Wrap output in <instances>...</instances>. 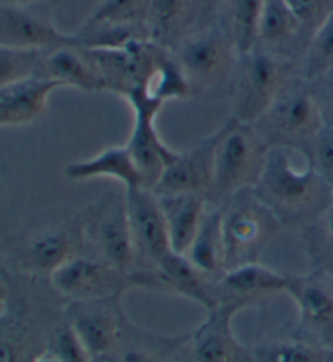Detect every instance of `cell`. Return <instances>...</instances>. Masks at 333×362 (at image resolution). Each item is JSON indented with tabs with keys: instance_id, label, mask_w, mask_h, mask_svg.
Listing matches in <instances>:
<instances>
[{
	"instance_id": "cell-1",
	"label": "cell",
	"mask_w": 333,
	"mask_h": 362,
	"mask_svg": "<svg viewBox=\"0 0 333 362\" xmlns=\"http://www.w3.org/2000/svg\"><path fill=\"white\" fill-rule=\"evenodd\" d=\"M0 267L10 284L8 305L0 314V362H33L62 323L67 299L49 279Z\"/></svg>"
},
{
	"instance_id": "cell-2",
	"label": "cell",
	"mask_w": 333,
	"mask_h": 362,
	"mask_svg": "<svg viewBox=\"0 0 333 362\" xmlns=\"http://www.w3.org/2000/svg\"><path fill=\"white\" fill-rule=\"evenodd\" d=\"M299 155L288 148H269L252 187L255 197L270 208L283 228H303L332 206L333 189L309 160L298 164Z\"/></svg>"
},
{
	"instance_id": "cell-3",
	"label": "cell",
	"mask_w": 333,
	"mask_h": 362,
	"mask_svg": "<svg viewBox=\"0 0 333 362\" xmlns=\"http://www.w3.org/2000/svg\"><path fill=\"white\" fill-rule=\"evenodd\" d=\"M171 51L187 81L190 96L228 95L239 49L225 20L218 18L205 28L190 31Z\"/></svg>"
},
{
	"instance_id": "cell-4",
	"label": "cell",
	"mask_w": 333,
	"mask_h": 362,
	"mask_svg": "<svg viewBox=\"0 0 333 362\" xmlns=\"http://www.w3.org/2000/svg\"><path fill=\"white\" fill-rule=\"evenodd\" d=\"M269 146L252 124L229 117L218 129L213 184L205 200L223 208L241 192L252 189L264 168Z\"/></svg>"
},
{
	"instance_id": "cell-5",
	"label": "cell",
	"mask_w": 333,
	"mask_h": 362,
	"mask_svg": "<svg viewBox=\"0 0 333 362\" xmlns=\"http://www.w3.org/2000/svg\"><path fill=\"white\" fill-rule=\"evenodd\" d=\"M252 125L269 148H288L309 160L310 146L325 122L310 95L309 83L296 74Z\"/></svg>"
},
{
	"instance_id": "cell-6",
	"label": "cell",
	"mask_w": 333,
	"mask_h": 362,
	"mask_svg": "<svg viewBox=\"0 0 333 362\" xmlns=\"http://www.w3.org/2000/svg\"><path fill=\"white\" fill-rule=\"evenodd\" d=\"M298 72V64L273 56L259 47L239 52L228 95L231 119L254 124L275 100L286 81Z\"/></svg>"
},
{
	"instance_id": "cell-7",
	"label": "cell",
	"mask_w": 333,
	"mask_h": 362,
	"mask_svg": "<svg viewBox=\"0 0 333 362\" xmlns=\"http://www.w3.org/2000/svg\"><path fill=\"white\" fill-rule=\"evenodd\" d=\"M283 226L252 189L233 197L223 206V267L226 270L259 262Z\"/></svg>"
},
{
	"instance_id": "cell-8",
	"label": "cell",
	"mask_w": 333,
	"mask_h": 362,
	"mask_svg": "<svg viewBox=\"0 0 333 362\" xmlns=\"http://www.w3.org/2000/svg\"><path fill=\"white\" fill-rule=\"evenodd\" d=\"M86 244L81 213L74 219H57L33 229L10 255L0 262L8 270L49 279L54 272L80 255Z\"/></svg>"
},
{
	"instance_id": "cell-9",
	"label": "cell",
	"mask_w": 333,
	"mask_h": 362,
	"mask_svg": "<svg viewBox=\"0 0 333 362\" xmlns=\"http://www.w3.org/2000/svg\"><path fill=\"white\" fill-rule=\"evenodd\" d=\"M85 240L98 252V259L121 272H134V247L130 238L125 194H109L81 213Z\"/></svg>"
},
{
	"instance_id": "cell-10",
	"label": "cell",
	"mask_w": 333,
	"mask_h": 362,
	"mask_svg": "<svg viewBox=\"0 0 333 362\" xmlns=\"http://www.w3.org/2000/svg\"><path fill=\"white\" fill-rule=\"evenodd\" d=\"M124 194L134 247V272L153 273L171 252L160 200L150 189L124 190Z\"/></svg>"
},
{
	"instance_id": "cell-11",
	"label": "cell",
	"mask_w": 333,
	"mask_h": 362,
	"mask_svg": "<svg viewBox=\"0 0 333 362\" xmlns=\"http://www.w3.org/2000/svg\"><path fill=\"white\" fill-rule=\"evenodd\" d=\"M51 286L67 300H98L122 298L139 288L132 273L121 272L101 259L76 255L49 278Z\"/></svg>"
},
{
	"instance_id": "cell-12",
	"label": "cell",
	"mask_w": 333,
	"mask_h": 362,
	"mask_svg": "<svg viewBox=\"0 0 333 362\" xmlns=\"http://www.w3.org/2000/svg\"><path fill=\"white\" fill-rule=\"evenodd\" d=\"M124 101L127 103L134 114L132 130H130L125 145H127L139 171L144 175L146 189L153 190L165 169L177 160L181 151L168 146L158 134L156 116L160 114L161 106L146 101L139 95L125 96Z\"/></svg>"
},
{
	"instance_id": "cell-13",
	"label": "cell",
	"mask_w": 333,
	"mask_h": 362,
	"mask_svg": "<svg viewBox=\"0 0 333 362\" xmlns=\"http://www.w3.org/2000/svg\"><path fill=\"white\" fill-rule=\"evenodd\" d=\"M65 320L72 325L93 359L112 354L122 344L125 317L121 298L67 300Z\"/></svg>"
},
{
	"instance_id": "cell-14",
	"label": "cell",
	"mask_w": 333,
	"mask_h": 362,
	"mask_svg": "<svg viewBox=\"0 0 333 362\" xmlns=\"http://www.w3.org/2000/svg\"><path fill=\"white\" fill-rule=\"evenodd\" d=\"M42 8V5H21L0 0V46L40 51L78 46L75 33L59 30Z\"/></svg>"
},
{
	"instance_id": "cell-15",
	"label": "cell",
	"mask_w": 333,
	"mask_h": 362,
	"mask_svg": "<svg viewBox=\"0 0 333 362\" xmlns=\"http://www.w3.org/2000/svg\"><path fill=\"white\" fill-rule=\"evenodd\" d=\"M286 294L298 307L299 332L315 343H333V279L310 272L309 275L289 276Z\"/></svg>"
},
{
	"instance_id": "cell-16",
	"label": "cell",
	"mask_w": 333,
	"mask_h": 362,
	"mask_svg": "<svg viewBox=\"0 0 333 362\" xmlns=\"http://www.w3.org/2000/svg\"><path fill=\"white\" fill-rule=\"evenodd\" d=\"M241 309L234 303H220L216 309L206 312L205 320L190 338L194 362H252L250 349L233 330V319Z\"/></svg>"
},
{
	"instance_id": "cell-17",
	"label": "cell",
	"mask_w": 333,
	"mask_h": 362,
	"mask_svg": "<svg viewBox=\"0 0 333 362\" xmlns=\"http://www.w3.org/2000/svg\"><path fill=\"white\" fill-rule=\"evenodd\" d=\"M218 130L199 140L192 148L179 153L177 160L165 169L153 187L156 195L195 194L206 197L213 184Z\"/></svg>"
},
{
	"instance_id": "cell-18",
	"label": "cell",
	"mask_w": 333,
	"mask_h": 362,
	"mask_svg": "<svg viewBox=\"0 0 333 362\" xmlns=\"http://www.w3.org/2000/svg\"><path fill=\"white\" fill-rule=\"evenodd\" d=\"M254 46L276 57L301 62L309 42L286 0H264L255 26Z\"/></svg>"
},
{
	"instance_id": "cell-19",
	"label": "cell",
	"mask_w": 333,
	"mask_h": 362,
	"mask_svg": "<svg viewBox=\"0 0 333 362\" xmlns=\"http://www.w3.org/2000/svg\"><path fill=\"white\" fill-rule=\"evenodd\" d=\"M145 279L148 289L182 296L200 304L206 312L216 309L220 304L215 289L216 279L206 276L187 257L173 250L161 260L155 272L145 273Z\"/></svg>"
},
{
	"instance_id": "cell-20",
	"label": "cell",
	"mask_w": 333,
	"mask_h": 362,
	"mask_svg": "<svg viewBox=\"0 0 333 362\" xmlns=\"http://www.w3.org/2000/svg\"><path fill=\"white\" fill-rule=\"evenodd\" d=\"M288 286V275H281L259 262L223 272L215 281L218 300L234 303L243 309L271 294L286 293Z\"/></svg>"
},
{
	"instance_id": "cell-21",
	"label": "cell",
	"mask_w": 333,
	"mask_h": 362,
	"mask_svg": "<svg viewBox=\"0 0 333 362\" xmlns=\"http://www.w3.org/2000/svg\"><path fill=\"white\" fill-rule=\"evenodd\" d=\"M37 78L56 81L62 88H75L88 95L106 91L105 81L95 65L78 46H64L45 51Z\"/></svg>"
},
{
	"instance_id": "cell-22",
	"label": "cell",
	"mask_w": 333,
	"mask_h": 362,
	"mask_svg": "<svg viewBox=\"0 0 333 362\" xmlns=\"http://www.w3.org/2000/svg\"><path fill=\"white\" fill-rule=\"evenodd\" d=\"M64 175L72 182L107 177L117 180L124 190L146 189L144 175L136 168L127 145L109 146L88 160L69 163L64 168Z\"/></svg>"
},
{
	"instance_id": "cell-23",
	"label": "cell",
	"mask_w": 333,
	"mask_h": 362,
	"mask_svg": "<svg viewBox=\"0 0 333 362\" xmlns=\"http://www.w3.org/2000/svg\"><path fill=\"white\" fill-rule=\"evenodd\" d=\"M62 88L56 81L30 78L0 88V127H16L35 122L45 114L54 91Z\"/></svg>"
},
{
	"instance_id": "cell-24",
	"label": "cell",
	"mask_w": 333,
	"mask_h": 362,
	"mask_svg": "<svg viewBox=\"0 0 333 362\" xmlns=\"http://www.w3.org/2000/svg\"><path fill=\"white\" fill-rule=\"evenodd\" d=\"M166 219L169 244L176 254H185L197 234L206 210L205 197L195 194L158 195Z\"/></svg>"
},
{
	"instance_id": "cell-25",
	"label": "cell",
	"mask_w": 333,
	"mask_h": 362,
	"mask_svg": "<svg viewBox=\"0 0 333 362\" xmlns=\"http://www.w3.org/2000/svg\"><path fill=\"white\" fill-rule=\"evenodd\" d=\"M195 0H151L146 28L150 40L173 49L192 30Z\"/></svg>"
},
{
	"instance_id": "cell-26",
	"label": "cell",
	"mask_w": 333,
	"mask_h": 362,
	"mask_svg": "<svg viewBox=\"0 0 333 362\" xmlns=\"http://www.w3.org/2000/svg\"><path fill=\"white\" fill-rule=\"evenodd\" d=\"M223 208L206 203V210L201 218L197 234L185 252V257L206 276L216 279L223 275V233H221Z\"/></svg>"
},
{
	"instance_id": "cell-27",
	"label": "cell",
	"mask_w": 333,
	"mask_h": 362,
	"mask_svg": "<svg viewBox=\"0 0 333 362\" xmlns=\"http://www.w3.org/2000/svg\"><path fill=\"white\" fill-rule=\"evenodd\" d=\"M301 240L312 272L333 279V206L301 228Z\"/></svg>"
},
{
	"instance_id": "cell-28",
	"label": "cell",
	"mask_w": 333,
	"mask_h": 362,
	"mask_svg": "<svg viewBox=\"0 0 333 362\" xmlns=\"http://www.w3.org/2000/svg\"><path fill=\"white\" fill-rule=\"evenodd\" d=\"M252 362H329V353L317 343L304 339L271 341L250 349Z\"/></svg>"
},
{
	"instance_id": "cell-29",
	"label": "cell",
	"mask_w": 333,
	"mask_h": 362,
	"mask_svg": "<svg viewBox=\"0 0 333 362\" xmlns=\"http://www.w3.org/2000/svg\"><path fill=\"white\" fill-rule=\"evenodd\" d=\"M264 0H225L220 18L231 30L239 52L249 51L255 41V26Z\"/></svg>"
},
{
	"instance_id": "cell-30",
	"label": "cell",
	"mask_w": 333,
	"mask_h": 362,
	"mask_svg": "<svg viewBox=\"0 0 333 362\" xmlns=\"http://www.w3.org/2000/svg\"><path fill=\"white\" fill-rule=\"evenodd\" d=\"M330 70H333V12L315 33L304 57L298 64V72L308 83Z\"/></svg>"
},
{
	"instance_id": "cell-31",
	"label": "cell",
	"mask_w": 333,
	"mask_h": 362,
	"mask_svg": "<svg viewBox=\"0 0 333 362\" xmlns=\"http://www.w3.org/2000/svg\"><path fill=\"white\" fill-rule=\"evenodd\" d=\"M151 0H101L85 23L146 26Z\"/></svg>"
},
{
	"instance_id": "cell-32",
	"label": "cell",
	"mask_w": 333,
	"mask_h": 362,
	"mask_svg": "<svg viewBox=\"0 0 333 362\" xmlns=\"http://www.w3.org/2000/svg\"><path fill=\"white\" fill-rule=\"evenodd\" d=\"M45 51L0 46V88L37 76Z\"/></svg>"
},
{
	"instance_id": "cell-33",
	"label": "cell",
	"mask_w": 333,
	"mask_h": 362,
	"mask_svg": "<svg viewBox=\"0 0 333 362\" xmlns=\"http://www.w3.org/2000/svg\"><path fill=\"white\" fill-rule=\"evenodd\" d=\"M47 349L56 356L61 362H93V356L81 341L78 334L72 328V325L64 320L56 328V332L51 337V341L47 344Z\"/></svg>"
},
{
	"instance_id": "cell-34",
	"label": "cell",
	"mask_w": 333,
	"mask_h": 362,
	"mask_svg": "<svg viewBox=\"0 0 333 362\" xmlns=\"http://www.w3.org/2000/svg\"><path fill=\"white\" fill-rule=\"evenodd\" d=\"M286 4L301 23L309 44L333 12V0H286Z\"/></svg>"
},
{
	"instance_id": "cell-35",
	"label": "cell",
	"mask_w": 333,
	"mask_h": 362,
	"mask_svg": "<svg viewBox=\"0 0 333 362\" xmlns=\"http://www.w3.org/2000/svg\"><path fill=\"white\" fill-rule=\"evenodd\" d=\"M309 163L333 189V125H324L309 151Z\"/></svg>"
},
{
	"instance_id": "cell-36",
	"label": "cell",
	"mask_w": 333,
	"mask_h": 362,
	"mask_svg": "<svg viewBox=\"0 0 333 362\" xmlns=\"http://www.w3.org/2000/svg\"><path fill=\"white\" fill-rule=\"evenodd\" d=\"M309 91L317 103L325 125H333V70L309 81Z\"/></svg>"
},
{
	"instance_id": "cell-37",
	"label": "cell",
	"mask_w": 333,
	"mask_h": 362,
	"mask_svg": "<svg viewBox=\"0 0 333 362\" xmlns=\"http://www.w3.org/2000/svg\"><path fill=\"white\" fill-rule=\"evenodd\" d=\"M225 0H195V10L192 18V30L205 28L220 18ZM189 35V33H187Z\"/></svg>"
},
{
	"instance_id": "cell-38",
	"label": "cell",
	"mask_w": 333,
	"mask_h": 362,
	"mask_svg": "<svg viewBox=\"0 0 333 362\" xmlns=\"http://www.w3.org/2000/svg\"><path fill=\"white\" fill-rule=\"evenodd\" d=\"M119 362H166L160 356L144 348H129L119 358Z\"/></svg>"
},
{
	"instance_id": "cell-39",
	"label": "cell",
	"mask_w": 333,
	"mask_h": 362,
	"mask_svg": "<svg viewBox=\"0 0 333 362\" xmlns=\"http://www.w3.org/2000/svg\"><path fill=\"white\" fill-rule=\"evenodd\" d=\"M8 299H10V284L7 281V276H5L4 273V268L0 267V314L7 309Z\"/></svg>"
},
{
	"instance_id": "cell-40",
	"label": "cell",
	"mask_w": 333,
	"mask_h": 362,
	"mask_svg": "<svg viewBox=\"0 0 333 362\" xmlns=\"http://www.w3.org/2000/svg\"><path fill=\"white\" fill-rule=\"evenodd\" d=\"M2 2L21 4V5H42V7H49V5L57 4L59 0H2Z\"/></svg>"
},
{
	"instance_id": "cell-41",
	"label": "cell",
	"mask_w": 333,
	"mask_h": 362,
	"mask_svg": "<svg viewBox=\"0 0 333 362\" xmlns=\"http://www.w3.org/2000/svg\"><path fill=\"white\" fill-rule=\"evenodd\" d=\"M33 362H61V361H59L56 356L51 353V351L45 349V351H42V353H40V354L36 356L35 361H33Z\"/></svg>"
},
{
	"instance_id": "cell-42",
	"label": "cell",
	"mask_w": 333,
	"mask_h": 362,
	"mask_svg": "<svg viewBox=\"0 0 333 362\" xmlns=\"http://www.w3.org/2000/svg\"><path fill=\"white\" fill-rule=\"evenodd\" d=\"M332 206H333V194H332Z\"/></svg>"
},
{
	"instance_id": "cell-43",
	"label": "cell",
	"mask_w": 333,
	"mask_h": 362,
	"mask_svg": "<svg viewBox=\"0 0 333 362\" xmlns=\"http://www.w3.org/2000/svg\"><path fill=\"white\" fill-rule=\"evenodd\" d=\"M0 192H2V184H0Z\"/></svg>"
}]
</instances>
